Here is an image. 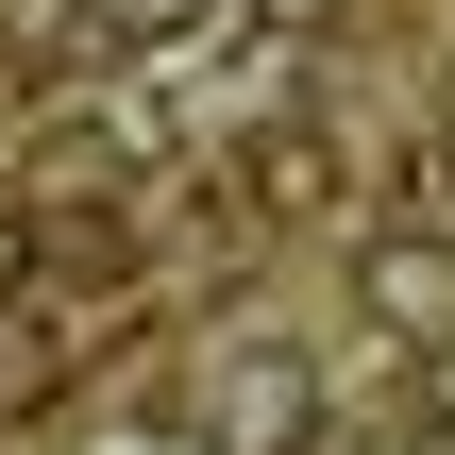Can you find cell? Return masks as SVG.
I'll return each mask as SVG.
<instances>
[{"label":"cell","instance_id":"277c9868","mask_svg":"<svg viewBox=\"0 0 455 455\" xmlns=\"http://www.w3.org/2000/svg\"><path fill=\"white\" fill-rule=\"evenodd\" d=\"M101 51V0H0V84H51Z\"/></svg>","mask_w":455,"mask_h":455},{"label":"cell","instance_id":"7a4b0ae2","mask_svg":"<svg viewBox=\"0 0 455 455\" xmlns=\"http://www.w3.org/2000/svg\"><path fill=\"white\" fill-rule=\"evenodd\" d=\"M220 203H236L253 236H304V220H338V203H355V152H338V118H253V135L220 152Z\"/></svg>","mask_w":455,"mask_h":455},{"label":"cell","instance_id":"5b68a950","mask_svg":"<svg viewBox=\"0 0 455 455\" xmlns=\"http://www.w3.org/2000/svg\"><path fill=\"white\" fill-rule=\"evenodd\" d=\"M236 17H253V34H304V17H338V0H236Z\"/></svg>","mask_w":455,"mask_h":455},{"label":"cell","instance_id":"8992f818","mask_svg":"<svg viewBox=\"0 0 455 455\" xmlns=\"http://www.w3.org/2000/svg\"><path fill=\"white\" fill-rule=\"evenodd\" d=\"M439 169H455V84H439Z\"/></svg>","mask_w":455,"mask_h":455},{"label":"cell","instance_id":"3957f363","mask_svg":"<svg viewBox=\"0 0 455 455\" xmlns=\"http://www.w3.org/2000/svg\"><path fill=\"white\" fill-rule=\"evenodd\" d=\"M355 321L405 338V355H455V220H371L355 236Z\"/></svg>","mask_w":455,"mask_h":455},{"label":"cell","instance_id":"6da1fadb","mask_svg":"<svg viewBox=\"0 0 455 455\" xmlns=\"http://www.w3.org/2000/svg\"><path fill=\"white\" fill-rule=\"evenodd\" d=\"M321 422H338V388H321L304 338H220L203 388H186V439L203 455H321Z\"/></svg>","mask_w":455,"mask_h":455}]
</instances>
